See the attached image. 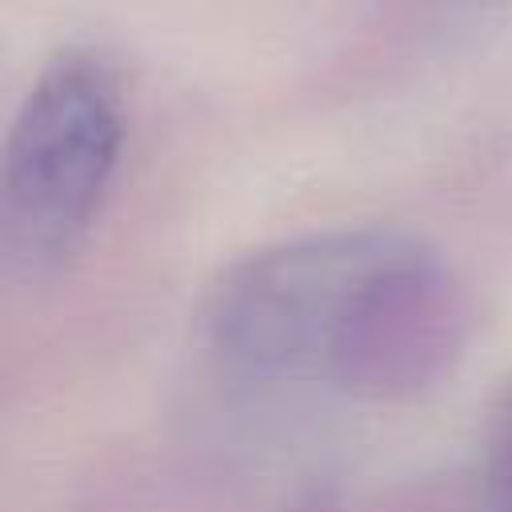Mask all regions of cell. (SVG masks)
<instances>
[{"label": "cell", "mask_w": 512, "mask_h": 512, "mask_svg": "<svg viewBox=\"0 0 512 512\" xmlns=\"http://www.w3.org/2000/svg\"><path fill=\"white\" fill-rule=\"evenodd\" d=\"M204 328L228 368L352 400H416L464 352L468 296L436 244L404 228H328L220 272Z\"/></svg>", "instance_id": "obj_1"}, {"label": "cell", "mask_w": 512, "mask_h": 512, "mask_svg": "<svg viewBox=\"0 0 512 512\" xmlns=\"http://www.w3.org/2000/svg\"><path fill=\"white\" fill-rule=\"evenodd\" d=\"M124 148V88L88 48L56 52L24 92L0 156V264L52 276L88 240Z\"/></svg>", "instance_id": "obj_2"}]
</instances>
